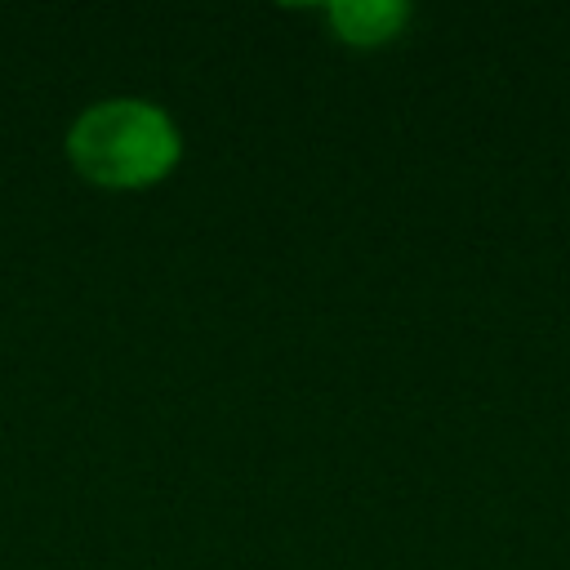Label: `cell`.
I'll use <instances>...</instances> for the list:
<instances>
[{
  "instance_id": "obj_1",
  "label": "cell",
  "mask_w": 570,
  "mask_h": 570,
  "mask_svg": "<svg viewBox=\"0 0 570 570\" xmlns=\"http://www.w3.org/2000/svg\"><path fill=\"white\" fill-rule=\"evenodd\" d=\"M67 160L71 169L102 191H142L165 183L183 160L178 120L138 94L98 98L76 111L67 125Z\"/></svg>"
},
{
  "instance_id": "obj_2",
  "label": "cell",
  "mask_w": 570,
  "mask_h": 570,
  "mask_svg": "<svg viewBox=\"0 0 570 570\" xmlns=\"http://www.w3.org/2000/svg\"><path fill=\"white\" fill-rule=\"evenodd\" d=\"M325 18L343 45L383 49L410 27L414 9L405 0H334V4H325Z\"/></svg>"
}]
</instances>
